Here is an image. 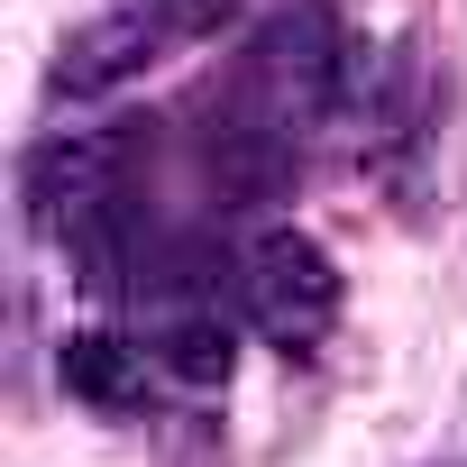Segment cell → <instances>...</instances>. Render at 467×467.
<instances>
[{"label": "cell", "mask_w": 467, "mask_h": 467, "mask_svg": "<svg viewBox=\"0 0 467 467\" xmlns=\"http://www.w3.org/2000/svg\"><path fill=\"white\" fill-rule=\"evenodd\" d=\"M147 348L174 385H229V367H239V330H229L220 294H156Z\"/></svg>", "instance_id": "5"}, {"label": "cell", "mask_w": 467, "mask_h": 467, "mask_svg": "<svg viewBox=\"0 0 467 467\" xmlns=\"http://www.w3.org/2000/svg\"><path fill=\"white\" fill-rule=\"evenodd\" d=\"M174 37L138 10V0H110L101 19H83L65 47H56V65H47V92L56 101H101V92H119V83H138L156 56H165Z\"/></svg>", "instance_id": "4"}, {"label": "cell", "mask_w": 467, "mask_h": 467, "mask_svg": "<svg viewBox=\"0 0 467 467\" xmlns=\"http://www.w3.org/2000/svg\"><path fill=\"white\" fill-rule=\"evenodd\" d=\"M348 56H358V47L339 37V19L321 10V0H303V10H275V19L248 37L239 92H248V101H266V110L294 129V119H321V110L339 101Z\"/></svg>", "instance_id": "2"}, {"label": "cell", "mask_w": 467, "mask_h": 467, "mask_svg": "<svg viewBox=\"0 0 467 467\" xmlns=\"http://www.w3.org/2000/svg\"><path fill=\"white\" fill-rule=\"evenodd\" d=\"M239 321L257 339H275L285 358L339 321V266L312 229H266V239L239 248Z\"/></svg>", "instance_id": "1"}, {"label": "cell", "mask_w": 467, "mask_h": 467, "mask_svg": "<svg viewBox=\"0 0 467 467\" xmlns=\"http://www.w3.org/2000/svg\"><path fill=\"white\" fill-rule=\"evenodd\" d=\"M431 467H467V458H431Z\"/></svg>", "instance_id": "7"}, {"label": "cell", "mask_w": 467, "mask_h": 467, "mask_svg": "<svg viewBox=\"0 0 467 467\" xmlns=\"http://www.w3.org/2000/svg\"><path fill=\"white\" fill-rule=\"evenodd\" d=\"M56 376H65L74 403L129 421V412H147V385H156L165 367H156V348H129L119 330H74V339L56 348Z\"/></svg>", "instance_id": "6"}, {"label": "cell", "mask_w": 467, "mask_h": 467, "mask_svg": "<svg viewBox=\"0 0 467 467\" xmlns=\"http://www.w3.org/2000/svg\"><path fill=\"white\" fill-rule=\"evenodd\" d=\"M138 129H147V119H101V129H56V138H37V147H28V174H19V183H28V220L65 239L74 220L129 202Z\"/></svg>", "instance_id": "3"}]
</instances>
